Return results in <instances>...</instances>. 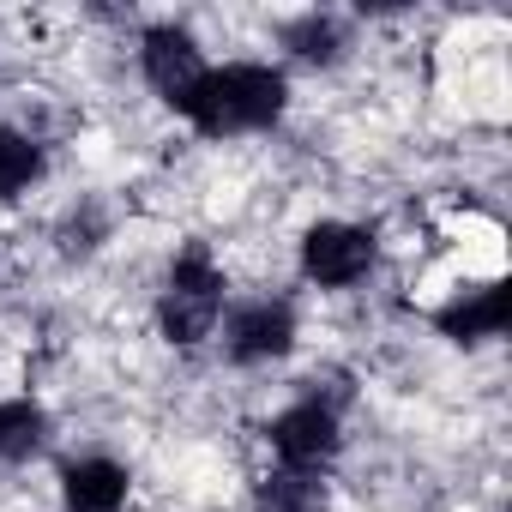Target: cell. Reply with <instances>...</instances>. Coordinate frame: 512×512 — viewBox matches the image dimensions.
I'll return each mask as SVG.
<instances>
[{"label": "cell", "mask_w": 512, "mask_h": 512, "mask_svg": "<svg viewBox=\"0 0 512 512\" xmlns=\"http://www.w3.org/2000/svg\"><path fill=\"white\" fill-rule=\"evenodd\" d=\"M217 314H223V272L211 266V253L205 247H187L175 272H169V290L157 302V326L169 344L193 350L217 332Z\"/></svg>", "instance_id": "2"}, {"label": "cell", "mask_w": 512, "mask_h": 512, "mask_svg": "<svg viewBox=\"0 0 512 512\" xmlns=\"http://www.w3.org/2000/svg\"><path fill=\"white\" fill-rule=\"evenodd\" d=\"M296 344V308L290 302H247L229 314V356L235 362H272Z\"/></svg>", "instance_id": "6"}, {"label": "cell", "mask_w": 512, "mask_h": 512, "mask_svg": "<svg viewBox=\"0 0 512 512\" xmlns=\"http://www.w3.org/2000/svg\"><path fill=\"white\" fill-rule=\"evenodd\" d=\"M145 79L157 85V97H163L169 109H187V97H193L199 79H205L199 43H193L187 31H175V25L145 31Z\"/></svg>", "instance_id": "5"}, {"label": "cell", "mask_w": 512, "mask_h": 512, "mask_svg": "<svg viewBox=\"0 0 512 512\" xmlns=\"http://www.w3.org/2000/svg\"><path fill=\"white\" fill-rule=\"evenodd\" d=\"M302 272L326 290H350L374 272V235L362 223H314L302 235Z\"/></svg>", "instance_id": "3"}, {"label": "cell", "mask_w": 512, "mask_h": 512, "mask_svg": "<svg viewBox=\"0 0 512 512\" xmlns=\"http://www.w3.org/2000/svg\"><path fill=\"white\" fill-rule=\"evenodd\" d=\"M37 175H43V151L19 127H0V199H19Z\"/></svg>", "instance_id": "11"}, {"label": "cell", "mask_w": 512, "mask_h": 512, "mask_svg": "<svg viewBox=\"0 0 512 512\" xmlns=\"http://www.w3.org/2000/svg\"><path fill=\"white\" fill-rule=\"evenodd\" d=\"M290 103V79L266 61H229V67H205L199 91L187 97V121L211 139L223 133H260L284 115Z\"/></svg>", "instance_id": "1"}, {"label": "cell", "mask_w": 512, "mask_h": 512, "mask_svg": "<svg viewBox=\"0 0 512 512\" xmlns=\"http://www.w3.org/2000/svg\"><path fill=\"white\" fill-rule=\"evenodd\" d=\"M260 512H332V500L314 470H272L260 482Z\"/></svg>", "instance_id": "10"}, {"label": "cell", "mask_w": 512, "mask_h": 512, "mask_svg": "<svg viewBox=\"0 0 512 512\" xmlns=\"http://www.w3.org/2000/svg\"><path fill=\"white\" fill-rule=\"evenodd\" d=\"M506 320H512V290H506V284H482V290L458 296L452 308H440L434 326H440L446 338H458V344H476V338H500Z\"/></svg>", "instance_id": "7"}, {"label": "cell", "mask_w": 512, "mask_h": 512, "mask_svg": "<svg viewBox=\"0 0 512 512\" xmlns=\"http://www.w3.org/2000/svg\"><path fill=\"white\" fill-rule=\"evenodd\" d=\"M61 494L73 512H127V470L115 458H79L61 470Z\"/></svg>", "instance_id": "8"}, {"label": "cell", "mask_w": 512, "mask_h": 512, "mask_svg": "<svg viewBox=\"0 0 512 512\" xmlns=\"http://www.w3.org/2000/svg\"><path fill=\"white\" fill-rule=\"evenodd\" d=\"M43 440H49V416H43V404H31V398H7V404H0V458H7V464L37 458Z\"/></svg>", "instance_id": "9"}, {"label": "cell", "mask_w": 512, "mask_h": 512, "mask_svg": "<svg viewBox=\"0 0 512 512\" xmlns=\"http://www.w3.org/2000/svg\"><path fill=\"white\" fill-rule=\"evenodd\" d=\"M284 37H290V49H296L302 61H338V49H344V31H338V19H320V13L296 19Z\"/></svg>", "instance_id": "12"}, {"label": "cell", "mask_w": 512, "mask_h": 512, "mask_svg": "<svg viewBox=\"0 0 512 512\" xmlns=\"http://www.w3.org/2000/svg\"><path fill=\"white\" fill-rule=\"evenodd\" d=\"M266 434H272V452L284 458V470H314V476H320V470L338 458V446H344V434H338V410L320 404V398L290 404Z\"/></svg>", "instance_id": "4"}]
</instances>
